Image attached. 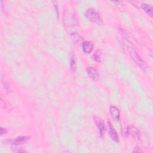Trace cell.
Segmentation results:
<instances>
[{"label": "cell", "instance_id": "obj_10", "mask_svg": "<svg viewBox=\"0 0 153 153\" xmlns=\"http://www.w3.org/2000/svg\"><path fill=\"white\" fill-rule=\"evenodd\" d=\"M70 66L71 69L73 72H75L76 68V57L74 53H71L70 55Z\"/></svg>", "mask_w": 153, "mask_h": 153}, {"label": "cell", "instance_id": "obj_12", "mask_svg": "<svg viewBox=\"0 0 153 153\" xmlns=\"http://www.w3.org/2000/svg\"><path fill=\"white\" fill-rule=\"evenodd\" d=\"M93 59H94V61L97 62H100V54H98L97 53H94L93 55Z\"/></svg>", "mask_w": 153, "mask_h": 153}, {"label": "cell", "instance_id": "obj_8", "mask_svg": "<svg viewBox=\"0 0 153 153\" xmlns=\"http://www.w3.org/2000/svg\"><path fill=\"white\" fill-rule=\"evenodd\" d=\"M94 47L93 44L90 41H85L82 43V48L85 53H90L92 51Z\"/></svg>", "mask_w": 153, "mask_h": 153}, {"label": "cell", "instance_id": "obj_11", "mask_svg": "<svg viewBox=\"0 0 153 153\" xmlns=\"http://www.w3.org/2000/svg\"><path fill=\"white\" fill-rule=\"evenodd\" d=\"M141 7L142 8L143 10V11L148 14L151 17H152V14H153V12H152V8L151 5H149V4H142L141 5Z\"/></svg>", "mask_w": 153, "mask_h": 153}, {"label": "cell", "instance_id": "obj_7", "mask_svg": "<svg viewBox=\"0 0 153 153\" xmlns=\"http://www.w3.org/2000/svg\"><path fill=\"white\" fill-rule=\"evenodd\" d=\"M109 112L112 118L116 121H119L120 118V112L119 109L114 106H111L109 108Z\"/></svg>", "mask_w": 153, "mask_h": 153}, {"label": "cell", "instance_id": "obj_13", "mask_svg": "<svg viewBox=\"0 0 153 153\" xmlns=\"http://www.w3.org/2000/svg\"><path fill=\"white\" fill-rule=\"evenodd\" d=\"M7 132V130L6 128H2V127L1 128V129H0V133H1V135H3V134H6Z\"/></svg>", "mask_w": 153, "mask_h": 153}, {"label": "cell", "instance_id": "obj_4", "mask_svg": "<svg viewBox=\"0 0 153 153\" xmlns=\"http://www.w3.org/2000/svg\"><path fill=\"white\" fill-rule=\"evenodd\" d=\"M87 72L88 76L93 80L97 81L99 79V74L98 71L93 67H88L87 69Z\"/></svg>", "mask_w": 153, "mask_h": 153}, {"label": "cell", "instance_id": "obj_14", "mask_svg": "<svg viewBox=\"0 0 153 153\" xmlns=\"http://www.w3.org/2000/svg\"><path fill=\"white\" fill-rule=\"evenodd\" d=\"M133 152H142V150L139 148V147H137V146H136L134 149V150H133Z\"/></svg>", "mask_w": 153, "mask_h": 153}, {"label": "cell", "instance_id": "obj_6", "mask_svg": "<svg viewBox=\"0 0 153 153\" xmlns=\"http://www.w3.org/2000/svg\"><path fill=\"white\" fill-rule=\"evenodd\" d=\"M108 132L109 134L111 136V139L116 142H118L119 140L118 136L117 133V131L115 130V129L113 128V127L111 125V123L109 122V121H108Z\"/></svg>", "mask_w": 153, "mask_h": 153}, {"label": "cell", "instance_id": "obj_2", "mask_svg": "<svg viewBox=\"0 0 153 153\" xmlns=\"http://www.w3.org/2000/svg\"><path fill=\"white\" fill-rule=\"evenodd\" d=\"M85 17L91 22L99 25H102L103 23L102 18L99 15V13L94 8H88L85 13Z\"/></svg>", "mask_w": 153, "mask_h": 153}, {"label": "cell", "instance_id": "obj_1", "mask_svg": "<svg viewBox=\"0 0 153 153\" xmlns=\"http://www.w3.org/2000/svg\"><path fill=\"white\" fill-rule=\"evenodd\" d=\"M127 50L131 58V59L133 60V62L143 71H145L147 68L146 65L144 61L142 59L140 56L137 53V51L135 50V48L131 46H127Z\"/></svg>", "mask_w": 153, "mask_h": 153}, {"label": "cell", "instance_id": "obj_9", "mask_svg": "<svg viewBox=\"0 0 153 153\" xmlns=\"http://www.w3.org/2000/svg\"><path fill=\"white\" fill-rule=\"evenodd\" d=\"M128 133H130L136 139H139V131L135 126H132L130 127H128Z\"/></svg>", "mask_w": 153, "mask_h": 153}, {"label": "cell", "instance_id": "obj_3", "mask_svg": "<svg viewBox=\"0 0 153 153\" xmlns=\"http://www.w3.org/2000/svg\"><path fill=\"white\" fill-rule=\"evenodd\" d=\"M30 139L29 136H22L17 137L13 139H7L5 141L6 144H11L13 145H19L26 143Z\"/></svg>", "mask_w": 153, "mask_h": 153}, {"label": "cell", "instance_id": "obj_5", "mask_svg": "<svg viewBox=\"0 0 153 153\" xmlns=\"http://www.w3.org/2000/svg\"><path fill=\"white\" fill-rule=\"evenodd\" d=\"M94 121H95L96 125L98 128L100 136L102 137L103 135V132L105 131V123L103 121L98 117H94Z\"/></svg>", "mask_w": 153, "mask_h": 153}]
</instances>
